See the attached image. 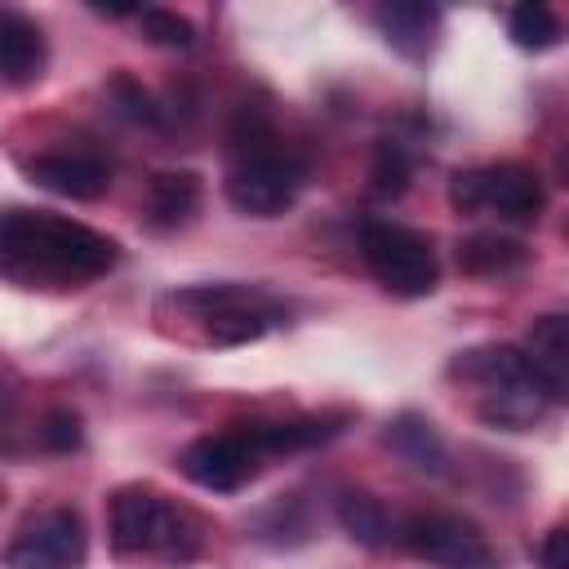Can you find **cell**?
<instances>
[{
  "label": "cell",
  "mask_w": 569,
  "mask_h": 569,
  "mask_svg": "<svg viewBox=\"0 0 569 569\" xmlns=\"http://www.w3.org/2000/svg\"><path fill=\"white\" fill-rule=\"evenodd\" d=\"M396 538L427 565L436 569H489V542L485 533L462 520V516H449V511H427V516H409Z\"/></svg>",
  "instance_id": "9c48e42d"
},
{
  "label": "cell",
  "mask_w": 569,
  "mask_h": 569,
  "mask_svg": "<svg viewBox=\"0 0 569 569\" xmlns=\"http://www.w3.org/2000/svg\"><path fill=\"white\" fill-rule=\"evenodd\" d=\"M182 476L209 493H236L240 485H249L262 467V453L258 445L244 436V427H231V431H209V436H196L182 458H178Z\"/></svg>",
  "instance_id": "30bf717a"
},
{
  "label": "cell",
  "mask_w": 569,
  "mask_h": 569,
  "mask_svg": "<svg viewBox=\"0 0 569 569\" xmlns=\"http://www.w3.org/2000/svg\"><path fill=\"white\" fill-rule=\"evenodd\" d=\"M107 93H111V102L120 107V116H129L133 124H151V129L164 124V107H160V102H156L129 71H116L111 84H107Z\"/></svg>",
  "instance_id": "7402d4cb"
},
{
  "label": "cell",
  "mask_w": 569,
  "mask_h": 569,
  "mask_svg": "<svg viewBox=\"0 0 569 569\" xmlns=\"http://www.w3.org/2000/svg\"><path fill=\"white\" fill-rule=\"evenodd\" d=\"M338 525L347 538H356L360 547H387L396 538V525H391V511L365 493V489H347L338 493Z\"/></svg>",
  "instance_id": "d6986e66"
},
{
  "label": "cell",
  "mask_w": 569,
  "mask_h": 569,
  "mask_svg": "<svg viewBox=\"0 0 569 569\" xmlns=\"http://www.w3.org/2000/svg\"><path fill=\"white\" fill-rule=\"evenodd\" d=\"M120 262V244L44 209L0 213V280L18 289H80Z\"/></svg>",
  "instance_id": "6da1fadb"
},
{
  "label": "cell",
  "mask_w": 569,
  "mask_h": 569,
  "mask_svg": "<svg viewBox=\"0 0 569 569\" xmlns=\"http://www.w3.org/2000/svg\"><path fill=\"white\" fill-rule=\"evenodd\" d=\"M520 351H525L529 369L538 373V382L547 387V396L560 405L569 391V325H565V316H538Z\"/></svg>",
  "instance_id": "7c38bea8"
},
{
  "label": "cell",
  "mask_w": 569,
  "mask_h": 569,
  "mask_svg": "<svg viewBox=\"0 0 569 569\" xmlns=\"http://www.w3.org/2000/svg\"><path fill=\"white\" fill-rule=\"evenodd\" d=\"M4 422H9V396H4V387H0V431H4Z\"/></svg>",
  "instance_id": "4316f807"
},
{
  "label": "cell",
  "mask_w": 569,
  "mask_h": 569,
  "mask_svg": "<svg viewBox=\"0 0 569 569\" xmlns=\"http://www.w3.org/2000/svg\"><path fill=\"white\" fill-rule=\"evenodd\" d=\"M409 178H413V160H409L405 142L382 138L378 151H373V169H369V187H373V196H378V200H396V196H405Z\"/></svg>",
  "instance_id": "44dd1931"
},
{
  "label": "cell",
  "mask_w": 569,
  "mask_h": 569,
  "mask_svg": "<svg viewBox=\"0 0 569 569\" xmlns=\"http://www.w3.org/2000/svg\"><path fill=\"white\" fill-rule=\"evenodd\" d=\"M569 533H565V525H551L542 538H538V547H533V556H538V565L542 569H569Z\"/></svg>",
  "instance_id": "484cf974"
},
{
  "label": "cell",
  "mask_w": 569,
  "mask_h": 569,
  "mask_svg": "<svg viewBox=\"0 0 569 569\" xmlns=\"http://www.w3.org/2000/svg\"><path fill=\"white\" fill-rule=\"evenodd\" d=\"M107 538L120 560L187 565L200 556V520L151 485H120L107 502Z\"/></svg>",
  "instance_id": "3957f363"
},
{
  "label": "cell",
  "mask_w": 569,
  "mask_h": 569,
  "mask_svg": "<svg viewBox=\"0 0 569 569\" xmlns=\"http://www.w3.org/2000/svg\"><path fill=\"white\" fill-rule=\"evenodd\" d=\"M453 378H467L476 387L489 391V405H480V418L507 431H525L533 427L556 400L547 396V387L538 382V373L529 369L520 347H471L458 351V360L449 365Z\"/></svg>",
  "instance_id": "5b68a950"
},
{
  "label": "cell",
  "mask_w": 569,
  "mask_h": 569,
  "mask_svg": "<svg viewBox=\"0 0 569 569\" xmlns=\"http://www.w3.org/2000/svg\"><path fill=\"white\" fill-rule=\"evenodd\" d=\"M307 187V160L280 142L262 111H240L227 147V200L249 218H280Z\"/></svg>",
  "instance_id": "7a4b0ae2"
},
{
  "label": "cell",
  "mask_w": 569,
  "mask_h": 569,
  "mask_svg": "<svg viewBox=\"0 0 569 569\" xmlns=\"http://www.w3.org/2000/svg\"><path fill=\"white\" fill-rule=\"evenodd\" d=\"M84 560L89 529L84 516L71 507H49L31 516L4 547V569H84Z\"/></svg>",
  "instance_id": "ba28073f"
},
{
  "label": "cell",
  "mask_w": 569,
  "mask_h": 569,
  "mask_svg": "<svg viewBox=\"0 0 569 569\" xmlns=\"http://www.w3.org/2000/svg\"><path fill=\"white\" fill-rule=\"evenodd\" d=\"M22 173L62 196V200H98L111 191V160L98 156L93 147H53V151H36L22 160Z\"/></svg>",
  "instance_id": "8fae6325"
},
{
  "label": "cell",
  "mask_w": 569,
  "mask_h": 569,
  "mask_svg": "<svg viewBox=\"0 0 569 569\" xmlns=\"http://www.w3.org/2000/svg\"><path fill=\"white\" fill-rule=\"evenodd\" d=\"M347 413H307V418H289V422H240L244 436L258 445V453H298V449H316L325 440H333L342 431Z\"/></svg>",
  "instance_id": "4fadbf2b"
},
{
  "label": "cell",
  "mask_w": 569,
  "mask_h": 569,
  "mask_svg": "<svg viewBox=\"0 0 569 569\" xmlns=\"http://www.w3.org/2000/svg\"><path fill=\"white\" fill-rule=\"evenodd\" d=\"M507 36H511V44L542 53V49L560 44V18L547 4H538V0L533 4H516L507 13Z\"/></svg>",
  "instance_id": "ffe728a7"
},
{
  "label": "cell",
  "mask_w": 569,
  "mask_h": 569,
  "mask_svg": "<svg viewBox=\"0 0 569 569\" xmlns=\"http://www.w3.org/2000/svg\"><path fill=\"white\" fill-rule=\"evenodd\" d=\"M360 258L373 271V280L396 298H427L440 284V262H436L431 236H422L405 222L369 218L360 227Z\"/></svg>",
  "instance_id": "8992f818"
},
{
  "label": "cell",
  "mask_w": 569,
  "mask_h": 569,
  "mask_svg": "<svg viewBox=\"0 0 569 569\" xmlns=\"http://www.w3.org/2000/svg\"><path fill=\"white\" fill-rule=\"evenodd\" d=\"M200 204V178L191 169H164L147 182V196H142V213L151 227L169 231L178 222H187Z\"/></svg>",
  "instance_id": "5bb4252c"
},
{
  "label": "cell",
  "mask_w": 569,
  "mask_h": 569,
  "mask_svg": "<svg viewBox=\"0 0 569 569\" xmlns=\"http://www.w3.org/2000/svg\"><path fill=\"white\" fill-rule=\"evenodd\" d=\"M449 204L458 213H498L507 222H533L547 204L542 178L529 164H480L449 178Z\"/></svg>",
  "instance_id": "52a82bcc"
},
{
  "label": "cell",
  "mask_w": 569,
  "mask_h": 569,
  "mask_svg": "<svg viewBox=\"0 0 569 569\" xmlns=\"http://www.w3.org/2000/svg\"><path fill=\"white\" fill-rule=\"evenodd\" d=\"M529 262V249L516 236H498V231H476L458 244V267L471 276H507L516 267Z\"/></svg>",
  "instance_id": "ac0fdd59"
},
{
  "label": "cell",
  "mask_w": 569,
  "mask_h": 569,
  "mask_svg": "<svg viewBox=\"0 0 569 569\" xmlns=\"http://www.w3.org/2000/svg\"><path fill=\"white\" fill-rule=\"evenodd\" d=\"M378 31L409 58H422L431 49V36H436V22H440V9L431 4H405V0H391V4H378L373 13Z\"/></svg>",
  "instance_id": "e0dca14e"
},
{
  "label": "cell",
  "mask_w": 569,
  "mask_h": 569,
  "mask_svg": "<svg viewBox=\"0 0 569 569\" xmlns=\"http://www.w3.org/2000/svg\"><path fill=\"white\" fill-rule=\"evenodd\" d=\"M178 316L187 325H200V342L213 347H240L262 338L271 325H284V302L258 284H191L160 298V316Z\"/></svg>",
  "instance_id": "277c9868"
},
{
  "label": "cell",
  "mask_w": 569,
  "mask_h": 569,
  "mask_svg": "<svg viewBox=\"0 0 569 569\" xmlns=\"http://www.w3.org/2000/svg\"><path fill=\"white\" fill-rule=\"evenodd\" d=\"M44 67V36L31 18L0 9V76L4 80H31Z\"/></svg>",
  "instance_id": "2e32d148"
},
{
  "label": "cell",
  "mask_w": 569,
  "mask_h": 569,
  "mask_svg": "<svg viewBox=\"0 0 569 569\" xmlns=\"http://www.w3.org/2000/svg\"><path fill=\"white\" fill-rule=\"evenodd\" d=\"M382 440H387L391 453L405 458L413 471H431V476H440L445 462H449V449H445L440 431H436L431 418H422V413H396V418L387 422V436H382Z\"/></svg>",
  "instance_id": "9a60e30c"
},
{
  "label": "cell",
  "mask_w": 569,
  "mask_h": 569,
  "mask_svg": "<svg viewBox=\"0 0 569 569\" xmlns=\"http://www.w3.org/2000/svg\"><path fill=\"white\" fill-rule=\"evenodd\" d=\"M36 436H40V445H44L49 453H71V449H80V440H84L80 418H76L71 409H53V413H44V422L36 427Z\"/></svg>",
  "instance_id": "cb8c5ba5"
},
{
  "label": "cell",
  "mask_w": 569,
  "mask_h": 569,
  "mask_svg": "<svg viewBox=\"0 0 569 569\" xmlns=\"http://www.w3.org/2000/svg\"><path fill=\"white\" fill-rule=\"evenodd\" d=\"M302 533H307V520H302V511H298V502H293V498L276 502V507L262 516V538H276V542H298Z\"/></svg>",
  "instance_id": "d4e9b609"
},
{
  "label": "cell",
  "mask_w": 569,
  "mask_h": 569,
  "mask_svg": "<svg viewBox=\"0 0 569 569\" xmlns=\"http://www.w3.org/2000/svg\"><path fill=\"white\" fill-rule=\"evenodd\" d=\"M138 27L160 49H191V40H196V27L173 9H151L147 4V9H138Z\"/></svg>",
  "instance_id": "603a6c76"
}]
</instances>
